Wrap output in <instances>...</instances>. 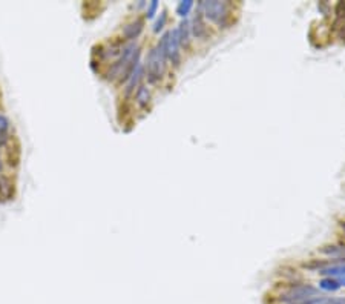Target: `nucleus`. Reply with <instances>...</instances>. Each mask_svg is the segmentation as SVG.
I'll return each instance as SVG.
<instances>
[{"instance_id": "aec40b11", "label": "nucleus", "mask_w": 345, "mask_h": 304, "mask_svg": "<svg viewBox=\"0 0 345 304\" xmlns=\"http://www.w3.org/2000/svg\"><path fill=\"white\" fill-rule=\"evenodd\" d=\"M340 229H342V231L345 232V221H342V223H340Z\"/></svg>"}, {"instance_id": "0eeeda50", "label": "nucleus", "mask_w": 345, "mask_h": 304, "mask_svg": "<svg viewBox=\"0 0 345 304\" xmlns=\"http://www.w3.org/2000/svg\"><path fill=\"white\" fill-rule=\"evenodd\" d=\"M194 34H195V37H198V39H201V37H204V35L207 34V28H206V25H204V22H203L201 13H198V14L195 16V19H194Z\"/></svg>"}, {"instance_id": "39448f33", "label": "nucleus", "mask_w": 345, "mask_h": 304, "mask_svg": "<svg viewBox=\"0 0 345 304\" xmlns=\"http://www.w3.org/2000/svg\"><path fill=\"white\" fill-rule=\"evenodd\" d=\"M143 26H144V20L143 19H135L134 22L128 23L123 28V35L128 40H134V39H137L140 35V32L143 31Z\"/></svg>"}, {"instance_id": "dca6fc26", "label": "nucleus", "mask_w": 345, "mask_h": 304, "mask_svg": "<svg viewBox=\"0 0 345 304\" xmlns=\"http://www.w3.org/2000/svg\"><path fill=\"white\" fill-rule=\"evenodd\" d=\"M334 13L337 14L339 19H345V2H337V5L334 8Z\"/></svg>"}, {"instance_id": "7ed1b4c3", "label": "nucleus", "mask_w": 345, "mask_h": 304, "mask_svg": "<svg viewBox=\"0 0 345 304\" xmlns=\"http://www.w3.org/2000/svg\"><path fill=\"white\" fill-rule=\"evenodd\" d=\"M203 13L206 16V19H209L210 22L224 25L227 16H228V8L225 2H216V0H210V2H203L201 4Z\"/></svg>"}, {"instance_id": "f257e3e1", "label": "nucleus", "mask_w": 345, "mask_h": 304, "mask_svg": "<svg viewBox=\"0 0 345 304\" xmlns=\"http://www.w3.org/2000/svg\"><path fill=\"white\" fill-rule=\"evenodd\" d=\"M166 42H167V32L160 40L158 46L150 51L149 59H147V79L150 83H155L161 79L164 68H166Z\"/></svg>"}, {"instance_id": "4468645a", "label": "nucleus", "mask_w": 345, "mask_h": 304, "mask_svg": "<svg viewBox=\"0 0 345 304\" xmlns=\"http://www.w3.org/2000/svg\"><path fill=\"white\" fill-rule=\"evenodd\" d=\"M336 31H337V35L340 40L345 42V19H340L339 22H336Z\"/></svg>"}, {"instance_id": "f3484780", "label": "nucleus", "mask_w": 345, "mask_h": 304, "mask_svg": "<svg viewBox=\"0 0 345 304\" xmlns=\"http://www.w3.org/2000/svg\"><path fill=\"white\" fill-rule=\"evenodd\" d=\"M8 129H10V120L4 114H0V132H5Z\"/></svg>"}, {"instance_id": "20e7f679", "label": "nucleus", "mask_w": 345, "mask_h": 304, "mask_svg": "<svg viewBox=\"0 0 345 304\" xmlns=\"http://www.w3.org/2000/svg\"><path fill=\"white\" fill-rule=\"evenodd\" d=\"M180 42H178V31L174 29L167 32V42H166V56L172 60L174 65L180 63V51H178Z\"/></svg>"}, {"instance_id": "ddd939ff", "label": "nucleus", "mask_w": 345, "mask_h": 304, "mask_svg": "<svg viewBox=\"0 0 345 304\" xmlns=\"http://www.w3.org/2000/svg\"><path fill=\"white\" fill-rule=\"evenodd\" d=\"M192 7H194V2H192V0H186V2H181V4L178 5V8H177L178 16L186 17V16L189 14V11L192 10Z\"/></svg>"}, {"instance_id": "1a4fd4ad", "label": "nucleus", "mask_w": 345, "mask_h": 304, "mask_svg": "<svg viewBox=\"0 0 345 304\" xmlns=\"http://www.w3.org/2000/svg\"><path fill=\"white\" fill-rule=\"evenodd\" d=\"M149 98H150V92L146 86H140V89L137 91V101L140 106H146L149 103Z\"/></svg>"}, {"instance_id": "6ab92c4d", "label": "nucleus", "mask_w": 345, "mask_h": 304, "mask_svg": "<svg viewBox=\"0 0 345 304\" xmlns=\"http://www.w3.org/2000/svg\"><path fill=\"white\" fill-rule=\"evenodd\" d=\"M321 304H345V298H324Z\"/></svg>"}, {"instance_id": "9b49d317", "label": "nucleus", "mask_w": 345, "mask_h": 304, "mask_svg": "<svg viewBox=\"0 0 345 304\" xmlns=\"http://www.w3.org/2000/svg\"><path fill=\"white\" fill-rule=\"evenodd\" d=\"M322 252L330 257H345V247H339V246H327L322 249Z\"/></svg>"}, {"instance_id": "2eb2a0df", "label": "nucleus", "mask_w": 345, "mask_h": 304, "mask_svg": "<svg viewBox=\"0 0 345 304\" xmlns=\"http://www.w3.org/2000/svg\"><path fill=\"white\" fill-rule=\"evenodd\" d=\"M166 20H167V14H166V11H163V13H161V17H160V19H158V22L155 23L154 31H155V32H158L160 29H163V26H164Z\"/></svg>"}, {"instance_id": "6e6552de", "label": "nucleus", "mask_w": 345, "mask_h": 304, "mask_svg": "<svg viewBox=\"0 0 345 304\" xmlns=\"http://www.w3.org/2000/svg\"><path fill=\"white\" fill-rule=\"evenodd\" d=\"M189 22H181V25H180V28L177 29L178 31V42H180V45H183V46H189Z\"/></svg>"}, {"instance_id": "f03ea898", "label": "nucleus", "mask_w": 345, "mask_h": 304, "mask_svg": "<svg viewBox=\"0 0 345 304\" xmlns=\"http://www.w3.org/2000/svg\"><path fill=\"white\" fill-rule=\"evenodd\" d=\"M318 293H319L318 289H315L313 286H309V284L292 286L290 289H287L281 295V301H284L285 304H302L312 298H316Z\"/></svg>"}, {"instance_id": "4be33fe9", "label": "nucleus", "mask_w": 345, "mask_h": 304, "mask_svg": "<svg viewBox=\"0 0 345 304\" xmlns=\"http://www.w3.org/2000/svg\"><path fill=\"white\" fill-rule=\"evenodd\" d=\"M342 284H345V278H343V280H342Z\"/></svg>"}, {"instance_id": "a211bd4d", "label": "nucleus", "mask_w": 345, "mask_h": 304, "mask_svg": "<svg viewBox=\"0 0 345 304\" xmlns=\"http://www.w3.org/2000/svg\"><path fill=\"white\" fill-rule=\"evenodd\" d=\"M157 8H158V2H157V0H152L150 5H149V10H147V17H149V19H152V17L155 16Z\"/></svg>"}, {"instance_id": "9d476101", "label": "nucleus", "mask_w": 345, "mask_h": 304, "mask_svg": "<svg viewBox=\"0 0 345 304\" xmlns=\"http://www.w3.org/2000/svg\"><path fill=\"white\" fill-rule=\"evenodd\" d=\"M322 275H345V264H333L330 268H325L319 271Z\"/></svg>"}, {"instance_id": "423d86ee", "label": "nucleus", "mask_w": 345, "mask_h": 304, "mask_svg": "<svg viewBox=\"0 0 345 304\" xmlns=\"http://www.w3.org/2000/svg\"><path fill=\"white\" fill-rule=\"evenodd\" d=\"M141 74H143V66H141V63L138 62V63L135 65L134 71H132L131 75H129V82H128V88H126V94H128V95H129L132 91H135V88H137V85H138V82H140V79H141Z\"/></svg>"}, {"instance_id": "412c9836", "label": "nucleus", "mask_w": 345, "mask_h": 304, "mask_svg": "<svg viewBox=\"0 0 345 304\" xmlns=\"http://www.w3.org/2000/svg\"><path fill=\"white\" fill-rule=\"evenodd\" d=\"M0 171H2V162H0Z\"/></svg>"}, {"instance_id": "f8f14e48", "label": "nucleus", "mask_w": 345, "mask_h": 304, "mask_svg": "<svg viewBox=\"0 0 345 304\" xmlns=\"http://www.w3.org/2000/svg\"><path fill=\"white\" fill-rule=\"evenodd\" d=\"M321 289L324 290H337L340 287V283H337L336 280H331V278H327V280H322L319 283Z\"/></svg>"}]
</instances>
